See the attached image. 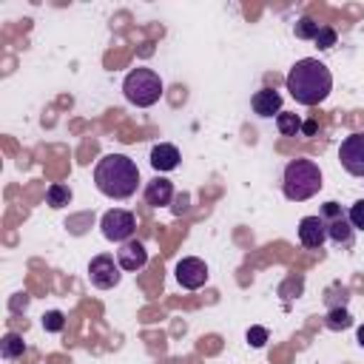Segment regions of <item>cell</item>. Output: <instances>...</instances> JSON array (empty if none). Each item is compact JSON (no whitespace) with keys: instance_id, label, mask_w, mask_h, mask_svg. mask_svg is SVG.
Instances as JSON below:
<instances>
[{"instance_id":"cell-1","label":"cell","mask_w":364,"mask_h":364,"mask_svg":"<svg viewBox=\"0 0 364 364\" xmlns=\"http://www.w3.org/2000/svg\"><path fill=\"white\" fill-rule=\"evenodd\" d=\"M287 91L299 105H318L330 97L333 91V74L330 68L316 60V57H304L299 60L290 74H287Z\"/></svg>"},{"instance_id":"cell-2","label":"cell","mask_w":364,"mask_h":364,"mask_svg":"<svg viewBox=\"0 0 364 364\" xmlns=\"http://www.w3.org/2000/svg\"><path fill=\"white\" fill-rule=\"evenodd\" d=\"M94 185L108 199H128L136 193L139 168L125 154H105L94 168Z\"/></svg>"},{"instance_id":"cell-3","label":"cell","mask_w":364,"mask_h":364,"mask_svg":"<svg viewBox=\"0 0 364 364\" xmlns=\"http://www.w3.org/2000/svg\"><path fill=\"white\" fill-rule=\"evenodd\" d=\"M318 188H321V171L313 159H290L284 165L282 191L290 202H304V199L316 196Z\"/></svg>"},{"instance_id":"cell-4","label":"cell","mask_w":364,"mask_h":364,"mask_svg":"<svg viewBox=\"0 0 364 364\" xmlns=\"http://www.w3.org/2000/svg\"><path fill=\"white\" fill-rule=\"evenodd\" d=\"M122 94H125V100L131 105L148 108V105L159 102V97H162V80H159V74L154 68H134L122 80Z\"/></svg>"},{"instance_id":"cell-5","label":"cell","mask_w":364,"mask_h":364,"mask_svg":"<svg viewBox=\"0 0 364 364\" xmlns=\"http://www.w3.org/2000/svg\"><path fill=\"white\" fill-rule=\"evenodd\" d=\"M100 228H102V236H105L108 242L125 245V242L134 236V230H136V219H134V213L125 210V208H111V210L102 213Z\"/></svg>"},{"instance_id":"cell-6","label":"cell","mask_w":364,"mask_h":364,"mask_svg":"<svg viewBox=\"0 0 364 364\" xmlns=\"http://www.w3.org/2000/svg\"><path fill=\"white\" fill-rule=\"evenodd\" d=\"M318 216H321L324 225H327V239H330V242H336V245H353L355 228L350 225V219H347V213L341 210L338 202H324V208H321Z\"/></svg>"},{"instance_id":"cell-7","label":"cell","mask_w":364,"mask_h":364,"mask_svg":"<svg viewBox=\"0 0 364 364\" xmlns=\"http://www.w3.org/2000/svg\"><path fill=\"white\" fill-rule=\"evenodd\" d=\"M119 270H122V267H119V262H114V256L100 253V256H94L91 264H88V279H91L94 287L108 290V287H117V284H119Z\"/></svg>"},{"instance_id":"cell-8","label":"cell","mask_w":364,"mask_h":364,"mask_svg":"<svg viewBox=\"0 0 364 364\" xmlns=\"http://www.w3.org/2000/svg\"><path fill=\"white\" fill-rule=\"evenodd\" d=\"M338 159L347 173L364 176V134H350L338 148Z\"/></svg>"},{"instance_id":"cell-9","label":"cell","mask_w":364,"mask_h":364,"mask_svg":"<svg viewBox=\"0 0 364 364\" xmlns=\"http://www.w3.org/2000/svg\"><path fill=\"white\" fill-rule=\"evenodd\" d=\"M176 282L185 290H199L208 282V264L196 256H185L176 262Z\"/></svg>"},{"instance_id":"cell-10","label":"cell","mask_w":364,"mask_h":364,"mask_svg":"<svg viewBox=\"0 0 364 364\" xmlns=\"http://www.w3.org/2000/svg\"><path fill=\"white\" fill-rule=\"evenodd\" d=\"M299 242L310 250H318L327 242V225L321 216H304L299 222Z\"/></svg>"},{"instance_id":"cell-11","label":"cell","mask_w":364,"mask_h":364,"mask_svg":"<svg viewBox=\"0 0 364 364\" xmlns=\"http://www.w3.org/2000/svg\"><path fill=\"white\" fill-rule=\"evenodd\" d=\"M117 262H119V267H122V270H128V273L142 270V267H145V262H148V250H145V245H142V242L128 239L125 245H119V250H117Z\"/></svg>"},{"instance_id":"cell-12","label":"cell","mask_w":364,"mask_h":364,"mask_svg":"<svg viewBox=\"0 0 364 364\" xmlns=\"http://www.w3.org/2000/svg\"><path fill=\"white\" fill-rule=\"evenodd\" d=\"M250 105H253V114L259 117H279L282 114V94L273 91V88H259L253 97H250Z\"/></svg>"},{"instance_id":"cell-13","label":"cell","mask_w":364,"mask_h":364,"mask_svg":"<svg viewBox=\"0 0 364 364\" xmlns=\"http://www.w3.org/2000/svg\"><path fill=\"white\" fill-rule=\"evenodd\" d=\"M179 165V148L171 145V142H159L151 148V168L165 173V171H173Z\"/></svg>"},{"instance_id":"cell-14","label":"cell","mask_w":364,"mask_h":364,"mask_svg":"<svg viewBox=\"0 0 364 364\" xmlns=\"http://www.w3.org/2000/svg\"><path fill=\"white\" fill-rule=\"evenodd\" d=\"M171 199H173V182H171V179L156 176V179H151V182L145 185V202H148V205L165 208V205H171Z\"/></svg>"},{"instance_id":"cell-15","label":"cell","mask_w":364,"mask_h":364,"mask_svg":"<svg viewBox=\"0 0 364 364\" xmlns=\"http://www.w3.org/2000/svg\"><path fill=\"white\" fill-rule=\"evenodd\" d=\"M46 202H48V208H65V205L71 202V188L63 185V182L48 185V191H46Z\"/></svg>"},{"instance_id":"cell-16","label":"cell","mask_w":364,"mask_h":364,"mask_svg":"<svg viewBox=\"0 0 364 364\" xmlns=\"http://www.w3.org/2000/svg\"><path fill=\"white\" fill-rule=\"evenodd\" d=\"M0 353H3V358H20V355L26 353V341H23V336H17V333H6L3 341H0Z\"/></svg>"},{"instance_id":"cell-17","label":"cell","mask_w":364,"mask_h":364,"mask_svg":"<svg viewBox=\"0 0 364 364\" xmlns=\"http://www.w3.org/2000/svg\"><path fill=\"white\" fill-rule=\"evenodd\" d=\"M276 125H279V131H282L284 136H299V134H301V119H299V114L282 111V114L276 117Z\"/></svg>"},{"instance_id":"cell-18","label":"cell","mask_w":364,"mask_h":364,"mask_svg":"<svg viewBox=\"0 0 364 364\" xmlns=\"http://www.w3.org/2000/svg\"><path fill=\"white\" fill-rule=\"evenodd\" d=\"M324 324H327L330 330H347V327L353 324V318H350V313H347L344 307H330Z\"/></svg>"},{"instance_id":"cell-19","label":"cell","mask_w":364,"mask_h":364,"mask_svg":"<svg viewBox=\"0 0 364 364\" xmlns=\"http://www.w3.org/2000/svg\"><path fill=\"white\" fill-rule=\"evenodd\" d=\"M318 28H321V26H318L313 17H301V20L296 23V28H293V31H296V37H299V40H316Z\"/></svg>"},{"instance_id":"cell-20","label":"cell","mask_w":364,"mask_h":364,"mask_svg":"<svg viewBox=\"0 0 364 364\" xmlns=\"http://www.w3.org/2000/svg\"><path fill=\"white\" fill-rule=\"evenodd\" d=\"M65 327V316L60 313V310H48L46 316H43V330L46 333H60Z\"/></svg>"},{"instance_id":"cell-21","label":"cell","mask_w":364,"mask_h":364,"mask_svg":"<svg viewBox=\"0 0 364 364\" xmlns=\"http://www.w3.org/2000/svg\"><path fill=\"white\" fill-rule=\"evenodd\" d=\"M313 43H316V46H318L321 51H327V48H333V46H336V28H333V26H321Z\"/></svg>"},{"instance_id":"cell-22","label":"cell","mask_w":364,"mask_h":364,"mask_svg":"<svg viewBox=\"0 0 364 364\" xmlns=\"http://www.w3.org/2000/svg\"><path fill=\"white\" fill-rule=\"evenodd\" d=\"M347 219H350V225H353L355 230H364V199H355V202L350 205Z\"/></svg>"},{"instance_id":"cell-23","label":"cell","mask_w":364,"mask_h":364,"mask_svg":"<svg viewBox=\"0 0 364 364\" xmlns=\"http://www.w3.org/2000/svg\"><path fill=\"white\" fill-rule=\"evenodd\" d=\"M247 341H250L253 347H262V344L267 341V330H264V327H250V330H247Z\"/></svg>"},{"instance_id":"cell-24","label":"cell","mask_w":364,"mask_h":364,"mask_svg":"<svg viewBox=\"0 0 364 364\" xmlns=\"http://www.w3.org/2000/svg\"><path fill=\"white\" fill-rule=\"evenodd\" d=\"M301 134H307V136H313V134H316V122H313V119H307V122H301Z\"/></svg>"},{"instance_id":"cell-25","label":"cell","mask_w":364,"mask_h":364,"mask_svg":"<svg viewBox=\"0 0 364 364\" xmlns=\"http://www.w3.org/2000/svg\"><path fill=\"white\" fill-rule=\"evenodd\" d=\"M355 341H358V344H361V347H364V324H361V327H358V333H355Z\"/></svg>"}]
</instances>
